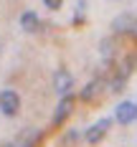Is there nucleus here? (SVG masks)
<instances>
[{
    "instance_id": "0eeeda50",
    "label": "nucleus",
    "mask_w": 137,
    "mask_h": 147,
    "mask_svg": "<svg viewBox=\"0 0 137 147\" xmlns=\"http://www.w3.org/2000/svg\"><path fill=\"white\" fill-rule=\"evenodd\" d=\"M102 89H104V81H102V79H94V81H89L86 86L81 89V99H84V102H94Z\"/></svg>"
},
{
    "instance_id": "39448f33",
    "label": "nucleus",
    "mask_w": 137,
    "mask_h": 147,
    "mask_svg": "<svg viewBox=\"0 0 137 147\" xmlns=\"http://www.w3.org/2000/svg\"><path fill=\"white\" fill-rule=\"evenodd\" d=\"M109 124H112V119H107V117H104V119H99L97 124H91L89 129H86V134H84V137H86V142H89V145H97V142H99V140L107 134Z\"/></svg>"
},
{
    "instance_id": "f8f14e48",
    "label": "nucleus",
    "mask_w": 137,
    "mask_h": 147,
    "mask_svg": "<svg viewBox=\"0 0 137 147\" xmlns=\"http://www.w3.org/2000/svg\"><path fill=\"white\" fill-rule=\"evenodd\" d=\"M43 5L48 8V10H59L61 5H63V0H43Z\"/></svg>"
},
{
    "instance_id": "7ed1b4c3",
    "label": "nucleus",
    "mask_w": 137,
    "mask_h": 147,
    "mask_svg": "<svg viewBox=\"0 0 137 147\" xmlns=\"http://www.w3.org/2000/svg\"><path fill=\"white\" fill-rule=\"evenodd\" d=\"M74 104H76V99L71 96V94H69V96H63V99L59 102L56 112H53V119H51V122H53V127H59V124H63V122H66V117L74 112Z\"/></svg>"
},
{
    "instance_id": "f257e3e1",
    "label": "nucleus",
    "mask_w": 137,
    "mask_h": 147,
    "mask_svg": "<svg viewBox=\"0 0 137 147\" xmlns=\"http://www.w3.org/2000/svg\"><path fill=\"white\" fill-rule=\"evenodd\" d=\"M0 109L5 117H15L18 109H20V96L15 94L13 89H3L0 91Z\"/></svg>"
},
{
    "instance_id": "f03ea898",
    "label": "nucleus",
    "mask_w": 137,
    "mask_h": 147,
    "mask_svg": "<svg viewBox=\"0 0 137 147\" xmlns=\"http://www.w3.org/2000/svg\"><path fill=\"white\" fill-rule=\"evenodd\" d=\"M53 89H56V94H61V96H69L71 89H74V76L66 71V69H59V71L53 74Z\"/></svg>"
},
{
    "instance_id": "6e6552de",
    "label": "nucleus",
    "mask_w": 137,
    "mask_h": 147,
    "mask_svg": "<svg viewBox=\"0 0 137 147\" xmlns=\"http://www.w3.org/2000/svg\"><path fill=\"white\" fill-rule=\"evenodd\" d=\"M41 26V20H38V15L33 13V10H26V13L20 15V28L26 30V33H36Z\"/></svg>"
},
{
    "instance_id": "9d476101",
    "label": "nucleus",
    "mask_w": 137,
    "mask_h": 147,
    "mask_svg": "<svg viewBox=\"0 0 137 147\" xmlns=\"http://www.w3.org/2000/svg\"><path fill=\"white\" fill-rule=\"evenodd\" d=\"M76 142H79V129H71V132L61 140V147H74Z\"/></svg>"
},
{
    "instance_id": "20e7f679",
    "label": "nucleus",
    "mask_w": 137,
    "mask_h": 147,
    "mask_svg": "<svg viewBox=\"0 0 137 147\" xmlns=\"http://www.w3.org/2000/svg\"><path fill=\"white\" fill-rule=\"evenodd\" d=\"M137 117V104L135 102H119V107L114 109V119L119 124H130Z\"/></svg>"
},
{
    "instance_id": "ddd939ff",
    "label": "nucleus",
    "mask_w": 137,
    "mask_h": 147,
    "mask_svg": "<svg viewBox=\"0 0 137 147\" xmlns=\"http://www.w3.org/2000/svg\"><path fill=\"white\" fill-rule=\"evenodd\" d=\"M132 36L137 38V18H135V26H132Z\"/></svg>"
},
{
    "instance_id": "4468645a",
    "label": "nucleus",
    "mask_w": 137,
    "mask_h": 147,
    "mask_svg": "<svg viewBox=\"0 0 137 147\" xmlns=\"http://www.w3.org/2000/svg\"><path fill=\"white\" fill-rule=\"evenodd\" d=\"M0 147H18V145H13V142H5V145H0Z\"/></svg>"
},
{
    "instance_id": "9b49d317",
    "label": "nucleus",
    "mask_w": 137,
    "mask_h": 147,
    "mask_svg": "<svg viewBox=\"0 0 137 147\" xmlns=\"http://www.w3.org/2000/svg\"><path fill=\"white\" fill-rule=\"evenodd\" d=\"M84 5H86L84 0H79V3H76V13H74V23H76V26H79V23H84Z\"/></svg>"
},
{
    "instance_id": "423d86ee",
    "label": "nucleus",
    "mask_w": 137,
    "mask_h": 147,
    "mask_svg": "<svg viewBox=\"0 0 137 147\" xmlns=\"http://www.w3.org/2000/svg\"><path fill=\"white\" fill-rule=\"evenodd\" d=\"M132 26H135V18L130 13H122L112 20V30L114 33H132Z\"/></svg>"
},
{
    "instance_id": "1a4fd4ad",
    "label": "nucleus",
    "mask_w": 137,
    "mask_h": 147,
    "mask_svg": "<svg viewBox=\"0 0 137 147\" xmlns=\"http://www.w3.org/2000/svg\"><path fill=\"white\" fill-rule=\"evenodd\" d=\"M112 53H114V41H112V38H104V41H102V56L109 61Z\"/></svg>"
}]
</instances>
